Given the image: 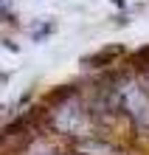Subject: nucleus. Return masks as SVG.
<instances>
[{
	"label": "nucleus",
	"instance_id": "obj_2",
	"mask_svg": "<svg viewBox=\"0 0 149 155\" xmlns=\"http://www.w3.org/2000/svg\"><path fill=\"white\" fill-rule=\"evenodd\" d=\"M107 93L113 107L135 127V133L149 138V87L135 74H118L110 79Z\"/></svg>",
	"mask_w": 149,
	"mask_h": 155
},
{
	"label": "nucleus",
	"instance_id": "obj_1",
	"mask_svg": "<svg viewBox=\"0 0 149 155\" xmlns=\"http://www.w3.org/2000/svg\"><path fill=\"white\" fill-rule=\"evenodd\" d=\"M104 104L101 102H90L76 90H65V93L57 96L48 110H45V121L53 133L62 135H73L76 141L82 138H96V130L101 127V118H104V107L107 110L118 113L113 107V99H110L107 87H104Z\"/></svg>",
	"mask_w": 149,
	"mask_h": 155
},
{
	"label": "nucleus",
	"instance_id": "obj_4",
	"mask_svg": "<svg viewBox=\"0 0 149 155\" xmlns=\"http://www.w3.org/2000/svg\"><path fill=\"white\" fill-rule=\"evenodd\" d=\"M23 155H62V152H57V150H28Z\"/></svg>",
	"mask_w": 149,
	"mask_h": 155
},
{
	"label": "nucleus",
	"instance_id": "obj_3",
	"mask_svg": "<svg viewBox=\"0 0 149 155\" xmlns=\"http://www.w3.org/2000/svg\"><path fill=\"white\" fill-rule=\"evenodd\" d=\"M73 150H76V155H129L124 152L121 147H115L113 141H104V138H82L73 144Z\"/></svg>",
	"mask_w": 149,
	"mask_h": 155
}]
</instances>
